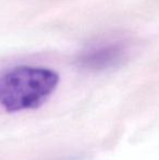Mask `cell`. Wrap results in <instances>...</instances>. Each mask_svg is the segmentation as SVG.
I'll use <instances>...</instances> for the list:
<instances>
[{
    "label": "cell",
    "instance_id": "1",
    "mask_svg": "<svg viewBox=\"0 0 159 160\" xmlns=\"http://www.w3.org/2000/svg\"><path fill=\"white\" fill-rule=\"evenodd\" d=\"M59 74L44 67L19 65L0 75V106L6 111L34 110L55 93Z\"/></svg>",
    "mask_w": 159,
    "mask_h": 160
},
{
    "label": "cell",
    "instance_id": "2",
    "mask_svg": "<svg viewBox=\"0 0 159 160\" xmlns=\"http://www.w3.org/2000/svg\"><path fill=\"white\" fill-rule=\"evenodd\" d=\"M121 55H122V48L119 45H105L86 53L83 58V62L87 67L99 69L113 64L117 60L120 59Z\"/></svg>",
    "mask_w": 159,
    "mask_h": 160
}]
</instances>
